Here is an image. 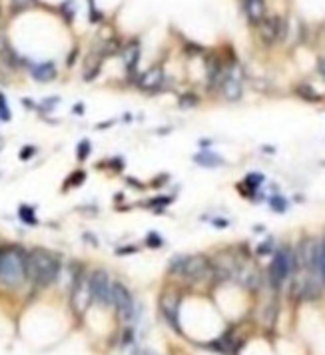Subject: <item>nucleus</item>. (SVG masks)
Listing matches in <instances>:
<instances>
[{
  "label": "nucleus",
  "mask_w": 325,
  "mask_h": 355,
  "mask_svg": "<svg viewBox=\"0 0 325 355\" xmlns=\"http://www.w3.org/2000/svg\"><path fill=\"white\" fill-rule=\"evenodd\" d=\"M60 276V260L56 254L36 248L26 254V280L36 286H52Z\"/></svg>",
  "instance_id": "1"
},
{
  "label": "nucleus",
  "mask_w": 325,
  "mask_h": 355,
  "mask_svg": "<svg viewBox=\"0 0 325 355\" xmlns=\"http://www.w3.org/2000/svg\"><path fill=\"white\" fill-rule=\"evenodd\" d=\"M26 280V254L20 248L0 250V284L4 288H18Z\"/></svg>",
  "instance_id": "2"
},
{
  "label": "nucleus",
  "mask_w": 325,
  "mask_h": 355,
  "mask_svg": "<svg viewBox=\"0 0 325 355\" xmlns=\"http://www.w3.org/2000/svg\"><path fill=\"white\" fill-rule=\"evenodd\" d=\"M296 268V256L292 254L290 248H282L276 252L272 266H270V282L274 288H280L294 272Z\"/></svg>",
  "instance_id": "3"
},
{
  "label": "nucleus",
  "mask_w": 325,
  "mask_h": 355,
  "mask_svg": "<svg viewBox=\"0 0 325 355\" xmlns=\"http://www.w3.org/2000/svg\"><path fill=\"white\" fill-rule=\"evenodd\" d=\"M88 292H90V298L96 300L98 304L112 306V282H110L106 272L96 270L88 278Z\"/></svg>",
  "instance_id": "4"
},
{
  "label": "nucleus",
  "mask_w": 325,
  "mask_h": 355,
  "mask_svg": "<svg viewBox=\"0 0 325 355\" xmlns=\"http://www.w3.org/2000/svg\"><path fill=\"white\" fill-rule=\"evenodd\" d=\"M112 306L120 312V316L124 320H132L136 314V306H134V298L128 292V288L120 282L112 284Z\"/></svg>",
  "instance_id": "5"
},
{
  "label": "nucleus",
  "mask_w": 325,
  "mask_h": 355,
  "mask_svg": "<svg viewBox=\"0 0 325 355\" xmlns=\"http://www.w3.org/2000/svg\"><path fill=\"white\" fill-rule=\"evenodd\" d=\"M160 312L166 318L168 326H172L178 334H182V330H180V300L174 294H164L160 300Z\"/></svg>",
  "instance_id": "6"
},
{
  "label": "nucleus",
  "mask_w": 325,
  "mask_h": 355,
  "mask_svg": "<svg viewBox=\"0 0 325 355\" xmlns=\"http://www.w3.org/2000/svg\"><path fill=\"white\" fill-rule=\"evenodd\" d=\"M246 12L250 22L260 24L266 14V0H246Z\"/></svg>",
  "instance_id": "7"
},
{
  "label": "nucleus",
  "mask_w": 325,
  "mask_h": 355,
  "mask_svg": "<svg viewBox=\"0 0 325 355\" xmlns=\"http://www.w3.org/2000/svg\"><path fill=\"white\" fill-rule=\"evenodd\" d=\"M122 58H124L126 68H128L130 72H134L136 66H138V60H140V44H138V42H130V44L124 48Z\"/></svg>",
  "instance_id": "8"
},
{
  "label": "nucleus",
  "mask_w": 325,
  "mask_h": 355,
  "mask_svg": "<svg viewBox=\"0 0 325 355\" xmlns=\"http://www.w3.org/2000/svg\"><path fill=\"white\" fill-rule=\"evenodd\" d=\"M32 76L38 80V82H50L56 78V66L52 62H42V64H36L32 68Z\"/></svg>",
  "instance_id": "9"
},
{
  "label": "nucleus",
  "mask_w": 325,
  "mask_h": 355,
  "mask_svg": "<svg viewBox=\"0 0 325 355\" xmlns=\"http://www.w3.org/2000/svg\"><path fill=\"white\" fill-rule=\"evenodd\" d=\"M158 84H162V70L160 68H152L140 76V88H144V90H154Z\"/></svg>",
  "instance_id": "10"
},
{
  "label": "nucleus",
  "mask_w": 325,
  "mask_h": 355,
  "mask_svg": "<svg viewBox=\"0 0 325 355\" xmlns=\"http://www.w3.org/2000/svg\"><path fill=\"white\" fill-rule=\"evenodd\" d=\"M222 90H224V96H226L228 100H238V98L242 96V84H240V80H236V78H232V76L224 80Z\"/></svg>",
  "instance_id": "11"
},
{
  "label": "nucleus",
  "mask_w": 325,
  "mask_h": 355,
  "mask_svg": "<svg viewBox=\"0 0 325 355\" xmlns=\"http://www.w3.org/2000/svg\"><path fill=\"white\" fill-rule=\"evenodd\" d=\"M194 160H196L200 166H208V168L222 166V162H224L220 156H216V154H214V152H210V150H204V152L196 154V156H194Z\"/></svg>",
  "instance_id": "12"
},
{
  "label": "nucleus",
  "mask_w": 325,
  "mask_h": 355,
  "mask_svg": "<svg viewBox=\"0 0 325 355\" xmlns=\"http://www.w3.org/2000/svg\"><path fill=\"white\" fill-rule=\"evenodd\" d=\"M296 92H298L304 100H308V102H318V100H322V96H320L310 84H300V86L296 88Z\"/></svg>",
  "instance_id": "13"
},
{
  "label": "nucleus",
  "mask_w": 325,
  "mask_h": 355,
  "mask_svg": "<svg viewBox=\"0 0 325 355\" xmlns=\"http://www.w3.org/2000/svg\"><path fill=\"white\" fill-rule=\"evenodd\" d=\"M18 216H20V220H22L24 224H30V226H34V224H36V216H34V212H32V208H30V206H20Z\"/></svg>",
  "instance_id": "14"
},
{
  "label": "nucleus",
  "mask_w": 325,
  "mask_h": 355,
  "mask_svg": "<svg viewBox=\"0 0 325 355\" xmlns=\"http://www.w3.org/2000/svg\"><path fill=\"white\" fill-rule=\"evenodd\" d=\"M90 150H92V144H90V140H82V142L78 144V150H76V158H78L80 162H84V160L90 156Z\"/></svg>",
  "instance_id": "15"
},
{
  "label": "nucleus",
  "mask_w": 325,
  "mask_h": 355,
  "mask_svg": "<svg viewBox=\"0 0 325 355\" xmlns=\"http://www.w3.org/2000/svg\"><path fill=\"white\" fill-rule=\"evenodd\" d=\"M270 206H272L278 214H284L286 208H288V202H286V198H282V196H272V198H270Z\"/></svg>",
  "instance_id": "16"
},
{
  "label": "nucleus",
  "mask_w": 325,
  "mask_h": 355,
  "mask_svg": "<svg viewBox=\"0 0 325 355\" xmlns=\"http://www.w3.org/2000/svg\"><path fill=\"white\" fill-rule=\"evenodd\" d=\"M12 12H22L30 6H34V0H12Z\"/></svg>",
  "instance_id": "17"
},
{
  "label": "nucleus",
  "mask_w": 325,
  "mask_h": 355,
  "mask_svg": "<svg viewBox=\"0 0 325 355\" xmlns=\"http://www.w3.org/2000/svg\"><path fill=\"white\" fill-rule=\"evenodd\" d=\"M246 184H248L252 190H256V188H260V186L264 184V176H262V174H248V176H246Z\"/></svg>",
  "instance_id": "18"
},
{
  "label": "nucleus",
  "mask_w": 325,
  "mask_h": 355,
  "mask_svg": "<svg viewBox=\"0 0 325 355\" xmlns=\"http://www.w3.org/2000/svg\"><path fill=\"white\" fill-rule=\"evenodd\" d=\"M146 242H148L150 248H162V244H164V240L160 238V234H156V232H150L148 238H146Z\"/></svg>",
  "instance_id": "19"
},
{
  "label": "nucleus",
  "mask_w": 325,
  "mask_h": 355,
  "mask_svg": "<svg viewBox=\"0 0 325 355\" xmlns=\"http://www.w3.org/2000/svg\"><path fill=\"white\" fill-rule=\"evenodd\" d=\"M0 118L2 120H10V110L6 108V102H4L2 96H0Z\"/></svg>",
  "instance_id": "20"
},
{
  "label": "nucleus",
  "mask_w": 325,
  "mask_h": 355,
  "mask_svg": "<svg viewBox=\"0 0 325 355\" xmlns=\"http://www.w3.org/2000/svg\"><path fill=\"white\" fill-rule=\"evenodd\" d=\"M34 152H36V148H34V146H26V148L20 152V158H22V160H28V158H30Z\"/></svg>",
  "instance_id": "21"
},
{
  "label": "nucleus",
  "mask_w": 325,
  "mask_h": 355,
  "mask_svg": "<svg viewBox=\"0 0 325 355\" xmlns=\"http://www.w3.org/2000/svg\"><path fill=\"white\" fill-rule=\"evenodd\" d=\"M318 70H320L322 78L325 80V58H322V60H320V64H318Z\"/></svg>",
  "instance_id": "22"
}]
</instances>
